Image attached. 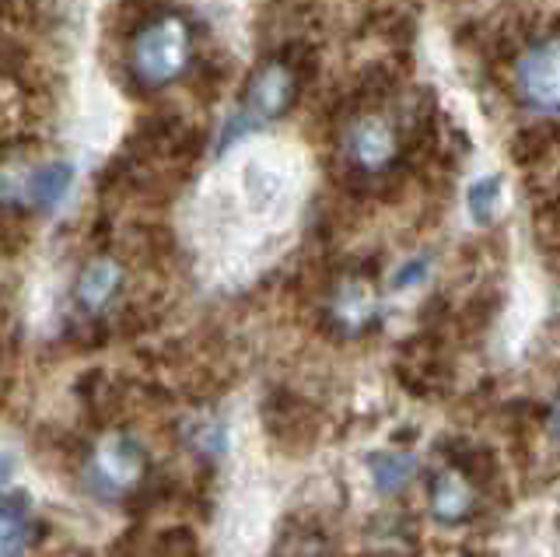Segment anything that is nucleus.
<instances>
[{
  "mask_svg": "<svg viewBox=\"0 0 560 557\" xmlns=\"http://www.w3.org/2000/svg\"><path fill=\"white\" fill-rule=\"evenodd\" d=\"M302 95V71L294 67L291 57H267L245 81V92L238 109L224 124L221 148L238 144L242 137H249L253 130L273 124V119L288 116L291 106Z\"/></svg>",
  "mask_w": 560,
  "mask_h": 557,
  "instance_id": "obj_1",
  "label": "nucleus"
},
{
  "mask_svg": "<svg viewBox=\"0 0 560 557\" xmlns=\"http://www.w3.org/2000/svg\"><path fill=\"white\" fill-rule=\"evenodd\" d=\"M130 78L140 89H165L179 81L192 60V28L183 14H154L151 22L137 28L130 43Z\"/></svg>",
  "mask_w": 560,
  "mask_h": 557,
  "instance_id": "obj_2",
  "label": "nucleus"
},
{
  "mask_svg": "<svg viewBox=\"0 0 560 557\" xmlns=\"http://www.w3.org/2000/svg\"><path fill=\"white\" fill-rule=\"evenodd\" d=\"M148 477V449L133 434L113 431L84 456V487L98 501H122L140 491Z\"/></svg>",
  "mask_w": 560,
  "mask_h": 557,
  "instance_id": "obj_3",
  "label": "nucleus"
},
{
  "mask_svg": "<svg viewBox=\"0 0 560 557\" xmlns=\"http://www.w3.org/2000/svg\"><path fill=\"white\" fill-rule=\"evenodd\" d=\"M343 162L358 176H385L399 162V130L385 113H358L340 137Z\"/></svg>",
  "mask_w": 560,
  "mask_h": 557,
  "instance_id": "obj_4",
  "label": "nucleus"
},
{
  "mask_svg": "<svg viewBox=\"0 0 560 557\" xmlns=\"http://www.w3.org/2000/svg\"><path fill=\"white\" fill-rule=\"evenodd\" d=\"M515 92L525 102V109L539 116L557 113V36H547L542 43H533L515 63Z\"/></svg>",
  "mask_w": 560,
  "mask_h": 557,
  "instance_id": "obj_5",
  "label": "nucleus"
},
{
  "mask_svg": "<svg viewBox=\"0 0 560 557\" xmlns=\"http://www.w3.org/2000/svg\"><path fill=\"white\" fill-rule=\"evenodd\" d=\"M78 172L70 162H43L28 172H18V197L14 207H25L32 214H52L57 207L74 194Z\"/></svg>",
  "mask_w": 560,
  "mask_h": 557,
  "instance_id": "obj_6",
  "label": "nucleus"
},
{
  "mask_svg": "<svg viewBox=\"0 0 560 557\" xmlns=\"http://www.w3.org/2000/svg\"><path fill=\"white\" fill-rule=\"evenodd\" d=\"M477 484L459 466H442L431 474L428 484V509L431 519L442 522V526L455 530V526H466V522L477 515Z\"/></svg>",
  "mask_w": 560,
  "mask_h": 557,
  "instance_id": "obj_7",
  "label": "nucleus"
},
{
  "mask_svg": "<svg viewBox=\"0 0 560 557\" xmlns=\"http://www.w3.org/2000/svg\"><path fill=\"white\" fill-rule=\"evenodd\" d=\"M127 274L113 256H95L74 277V305L81 316H105L122 294Z\"/></svg>",
  "mask_w": 560,
  "mask_h": 557,
  "instance_id": "obj_8",
  "label": "nucleus"
},
{
  "mask_svg": "<svg viewBox=\"0 0 560 557\" xmlns=\"http://www.w3.org/2000/svg\"><path fill=\"white\" fill-rule=\"evenodd\" d=\"M326 312H329V320L337 323L340 334L358 337V334H364V329H372L382 305L375 299V291L364 281H340L337 291H332Z\"/></svg>",
  "mask_w": 560,
  "mask_h": 557,
  "instance_id": "obj_9",
  "label": "nucleus"
},
{
  "mask_svg": "<svg viewBox=\"0 0 560 557\" xmlns=\"http://www.w3.org/2000/svg\"><path fill=\"white\" fill-rule=\"evenodd\" d=\"M417 466L420 463L410 449H382L368 460V477H372V487L382 498H396L417 477Z\"/></svg>",
  "mask_w": 560,
  "mask_h": 557,
  "instance_id": "obj_10",
  "label": "nucleus"
},
{
  "mask_svg": "<svg viewBox=\"0 0 560 557\" xmlns=\"http://www.w3.org/2000/svg\"><path fill=\"white\" fill-rule=\"evenodd\" d=\"M35 544V522L25 501H0V557H28Z\"/></svg>",
  "mask_w": 560,
  "mask_h": 557,
  "instance_id": "obj_11",
  "label": "nucleus"
},
{
  "mask_svg": "<svg viewBox=\"0 0 560 557\" xmlns=\"http://www.w3.org/2000/svg\"><path fill=\"white\" fill-rule=\"evenodd\" d=\"M501 176H480L477 183L469 186V194H466V211L472 218V224H490L498 214V207H501Z\"/></svg>",
  "mask_w": 560,
  "mask_h": 557,
  "instance_id": "obj_12",
  "label": "nucleus"
},
{
  "mask_svg": "<svg viewBox=\"0 0 560 557\" xmlns=\"http://www.w3.org/2000/svg\"><path fill=\"white\" fill-rule=\"evenodd\" d=\"M428 270H431V256H410L407 264H399L396 267V274H393V288L396 291H410V288H417V285H424V277H428Z\"/></svg>",
  "mask_w": 560,
  "mask_h": 557,
  "instance_id": "obj_13",
  "label": "nucleus"
}]
</instances>
